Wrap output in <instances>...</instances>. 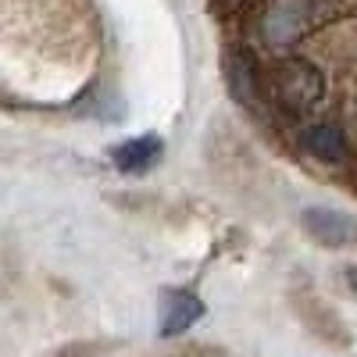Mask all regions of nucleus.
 Listing matches in <instances>:
<instances>
[{"mask_svg":"<svg viewBox=\"0 0 357 357\" xmlns=\"http://www.w3.org/2000/svg\"><path fill=\"white\" fill-rule=\"evenodd\" d=\"M347 286L354 289V296H357V264H350L347 268Z\"/></svg>","mask_w":357,"mask_h":357,"instance_id":"obj_9","label":"nucleus"},{"mask_svg":"<svg viewBox=\"0 0 357 357\" xmlns=\"http://www.w3.org/2000/svg\"><path fill=\"white\" fill-rule=\"evenodd\" d=\"M165 154V143L161 136L154 132H143V136H132L126 143H118L114 151H111V161L118 172H126V175H143V172H151Z\"/></svg>","mask_w":357,"mask_h":357,"instance_id":"obj_5","label":"nucleus"},{"mask_svg":"<svg viewBox=\"0 0 357 357\" xmlns=\"http://www.w3.org/2000/svg\"><path fill=\"white\" fill-rule=\"evenodd\" d=\"M114 343H104V340H89V343H68V347H61L54 357H100V354H107Z\"/></svg>","mask_w":357,"mask_h":357,"instance_id":"obj_8","label":"nucleus"},{"mask_svg":"<svg viewBox=\"0 0 357 357\" xmlns=\"http://www.w3.org/2000/svg\"><path fill=\"white\" fill-rule=\"evenodd\" d=\"M301 225L314 243L329 247V250L357 243V218L347 211H336V207H304Z\"/></svg>","mask_w":357,"mask_h":357,"instance_id":"obj_4","label":"nucleus"},{"mask_svg":"<svg viewBox=\"0 0 357 357\" xmlns=\"http://www.w3.org/2000/svg\"><path fill=\"white\" fill-rule=\"evenodd\" d=\"M289 304H293L296 318H301V325H304L314 340H321L325 347H336V350H347V347H350L347 321L336 314V307H333L329 301H321L314 289H307V286L293 289Z\"/></svg>","mask_w":357,"mask_h":357,"instance_id":"obj_2","label":"nucleus"},{"mask_svg":"<svg viewBox=\"0 0 357 357\" xmlns=\"http://www.w3.org/2000/svg\"><path fill=\"white\" fill-rule=\"evenodd\" d=\"M329 0H272L261 15V40L268 47H289L329 15Z\"/></svg>","mask_w":357,"mask_h":357,"instance_id":"obj_1","label":"nucleus"},{"mask_svg":"<svg viewBox=\"0 0 357 357\" xmlns=\"http://www.w3.org/2000/svg\"><path fill=\"white\" fill-rule=\"evenodd\" d=\"M204 318V301L190 289H165L161 293V336L186 333L193 321Z\"/></svg>","mask_w":357,"mask_h":357,"instance_id":"obj_6","label":"nucleus"},{"mask_svg":"<svg viewBox=\"0 0 357 357\" xmlns=\"http://www.w3.org/2000/svg\"><path fill=\"white\" fill-rule=\"evenodd\" d=\"M272 93L286 111L301 114L321 97V72L304 61H286L272 72Z\"/></svg>","mask_w":357,"mask_h":357,"instance_id":"obj_3","label":"nucleus"},{"mask_svg":"<svg viewBox=\"0 0 357 357\" xmlns=\"http://www.w3.org/2000/svg\"><path fill=\"white\" fill-rule=\"evenodd\" d=\"M301 146L321 165H343L347 161V136L336 122H311L301 129Z\"/></svg>","mask_w":357,"mask_h":357,"instance_id":"obj_7","label":"nucleus"}]
</instances>
